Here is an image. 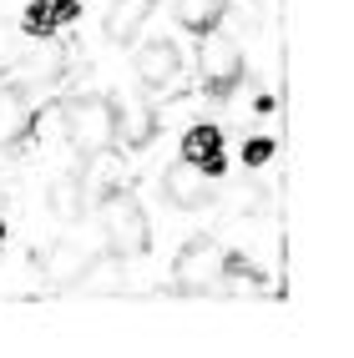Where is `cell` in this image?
Instances as JSON below:
<instances>
[{"label":"cell","instance_id":"6da1fadb","mask_svg":"<svg viewBox=\"0 0 354 358\" xmlns=\"http://www.w3.org/2000/svg\"><path fill=\"white\" fill-rule=\"evenodd\" d=\"M198 71H203V86L218 101L233 96L238 81H243V51H238V41H233L228 31H218V26H207L203 45H198Z\"/></svg>","mask_w":354,"mask_h":358},{"label":"cell","instance_id":"7a4b0ae2","mask_svg":"<svg viewBox=\"0 0 354 358\" xmlns=\"http://www.w3.org/2000/svg\"><path fill=\"white\" fill-rule=\"evenodd\" d=\"M102 222H107V248L116 257H142L152 248V232H147V212L132 192H116L111 202H102Z\"/></svg>","mask_w":354,"mask_h":358},{"label":"cell","instance_id":"3957f363","mask_svg":"<svg viewBox=\"0 0 354 358\" xmlns=\"http://www.w3.org/2000/svg\"><path fill=\"white\" fill-rule=\"evenodd\" d=\"M223 243L218 237H193L177 262H172V273H177V293H218V278H223Z\"/></svg>","mask_w":354,"mask_h":358},{"label":"cell","instance_id":"277c9868","mask_svg":"<svg viewBox=\"0 0 354 358\" xmlns=\"http://www.w3.org/2000/svg\"><path fill=\"white\" fill-rule=\"evenodd\" d=\"M66 136H71V147H76L81 157L91 152H107L111 147V101L102 96H76V101H66Z\"/></svg>","mask_w":354,"mask_h":358},{"label":"cell","instance_id":"5b68a950","mask_svg":"<svg viewBox=\"0 0 354 358\" xmlns=\"http://www.w3.org/2000/svg\"><path fill=\"white\" fill-rule=\"evenodd\" d=\"M132 66H137V81L147 86L152 96H168V91L182 86V51L172 41H147Z\"/></svg>","mask_w":354,"mask_h":358},{"label":"cell","instance_id":"8992f818","mask_svg":"<svg viewBox=\"0 0 354 358\" xmlns=\"http://www.w3.org/2000/svg\"><path fill=\"white\" fill-rule=\"evenodd\" d=\"M162 197H168L172 207L198 212V207H207L212 197H218V177H207L203 166H193L187 157H177L168 172H162Z\"/></svg>","mask_w":354,"mask_h":358},{"label":"cell","instance_id":"52a82bcc","mask_svg":"<svg viewBox=\"0 0 354 358\" xmlns=\"http://www.w3.org/2000/svg\"><path fill=\"white\" fill-rule=\"evenodd\" d=\"M152 136H157V111L147 101H111V147L147 152Z\"/></svg>","mask_w":354,"mask_h":358},{"label":"cell","instance_id":"ba28073f","mask_svg":"<svg viewBox=\"0 0 354 358\" xmlns=\"http://www.w3.org/2000/svg\"><path fill=\"white\" fill-rule=\"evenodd\" d=\"M81 162H86V166L76 172V182H81L86 207H102V202H111L116 192H127V172L116 166L111 152H91V157H81Z\"/></svg>","mask_w":354,"mask_h":358},{"label":"cell","instance_id":"9c48e42d","mask_svg":"<svg viewBox=\"0 0 354 358\" xmlns=\"http://www.w3.org/2000/svg\"><path fill=\"white\" fill-rule=\"evenodd\" d=\"M152 10H157V0H111V10H107V20H102L107 41H111V45H132V41L142 36V26L152 20Z\"/></svg>","mask_w":354,"mask_h":358},{"label":"cell","instance_id":"30bf717a","mask_svg":"<svg viewBox=\"0 0 354 358\" xmlns=\"http://www.w3.org/2000/svg\"><path fill=\"white\" fill-rule=\"evenodd\" d=\"M182 157L187 162H193V166H203V172L207 177H223L228 172V147H223V131L218 127H193V131H187L182 136Z\"/></svg>","mask_w":354,"mask_h":358},{"label":"cell","instance_id":"8fae6325","mask_svg":"<svg viewBox=\"0 0 354 358\" xmlns=\"http://www.w3.org/2000/svg\"><path fill=\"white\" fill-rule=\"evenodd\" d=\"M81 293H122L127 288V257H116L107 248V257H86V268L76 273Z\"/></svg>","mask_w":354,"mask_h":358},{"label":"cell","instance_id":"7c38bea8","mask_svg":"<svg viewBox=\"0 0 354 358\" xmlns=\"http://www.w3.org/2000/svg\"><path fill=\"white\" fill-rule=\"evenodd\" d=\"M31 127V106H26V91L20 86H0V147H15Z\"/></svg>","mask_w":354,"mask_h":358},{"label":"cell","instance_id":"4fadbf2b","mask_svg":"<svg viewBox=\"0 0 354 358\" xmlns=\"http://www.w3.org/2000/svg\"><path fill=\"white\" fill-rule=\"evenodd\" d=\"M46 202H51V217L66 222V227H76V222L86 217V197H81V182H76V177H56Z\"/></svg>","mask_w":354,"mask_h":358},{"label":"cell","instance_id":"5bb4252c","mask_svg":"<svg viewBox=\"0 0 354 358\" xmlns=\"http://www.w3.org/2000/svg\"><path fill=\"white\" fill-rule=\"evenodd\" d=\"M66 20H76V0H36L26 10V36H51Z\"/></svg>","mask_w":354,"mask_h":358},{"label":"cell","instance_id":"9a60e30c","mask_svg":"<svg viewBox=\"0 0 354 358\" xmlns=\"http://www.w3.org/2000/svg\"><path fill=\"white\" fill-rule=\"evenodd\" d=\"M223 6H228V0H172V15H177L182 31L203 36L207 26H218V20H223Z\"/></svg>","mask_w":354,"mask_h":358},{"label":"cell","instance_id":"2e32d148","mask_svg":"<svg viewBox=\"0 0 354 358\" xmlns=\"http://www.w3.org/2000/svg\"><path fill=\"white\" fill-rule=\"evenodd\" d=\"M268 282H264V273H253L243 257H228L223 262V278H218V293H233V298H248V293H264Z\"/></svg>","mask_w":354,"mask_h":358},{"label":"cell","instance_id":"e0dca14e","mask_svg":"<svg viewBox=\"0 0 354 358\" xmlns=\"http://www.w3.org/2000/svg\"><path fill=\"white\" fill-rule=\"evenodd\" d=\"M20 61H26V31L0 20V76H11Z\"/></svg>","mask_w":354,"mask_h":358},{"label":"cell","instance_id":"ac0fdd59","mask_svg":"<svg viewBox=\"0 0 354 358\" xmlns=\"http://www.w3.org/2000/svg\"><path fill=\"white\" fill-rule=\"evenodd\" d=\"M86 257L91 252H76V248H56L51 262H56V282H76V273L86 268Z\"/></svg>","mask_w":354,"mask_h":358},{"label":"cell","instance_id":"d6986e66","mask_svg":"<svg viewBox=\"0 0 354 358\" xmlns=\"http://www.w3.org/2000/svg\"><path fill=\"white\" fill-rule=\"evenodd\" d=\"M268 157H273V141H264V136H253V141H248V152H243L248 166H264Z\"/></svg>","mask_w":354,"mask_h":358},{"label":"cell","instance_id":"ffe728a7","mask_svg":"<svg viewBox=\"0 0 354 358\" xmlns=\"http://www.w3.org/2000/svg\"><path fill=\"white\" fill-rule=\"evenodd\" d=\"M0 237H6V227H0Z\"/></svg>","mask_w":354,"mask_h":358}]
</instances>
